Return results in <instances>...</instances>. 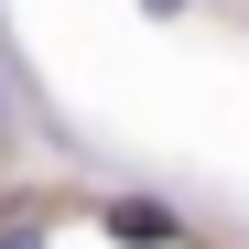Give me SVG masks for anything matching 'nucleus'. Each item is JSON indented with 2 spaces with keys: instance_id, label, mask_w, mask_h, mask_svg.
<instances>
[{
  "instance_id": "1",
  "label": "nucleus",
  "mask_w": 249,
  "mask_h": 249,
  "mask_svg": "<svg viewBox=\"0 0 249 249\" xmlns=\"http://www.w3.org/2000/svg\"><path fill=\"white\" fill-rule=\"evenodd\" d=\"M98 217H108L119 238H130V249H162V238H184V228H174V206H152V195H108Z\"/></svg>"
},
{
  "instance_id": "2",
  "label": "nucleus",
  "mask_w": 249,
  "mask_h": 249,
  "mask_svg": "<svg viewBox=\"0 0 249 249\" xmlns=\"http://www.w3.org/2000/svg\"><path fill=\"white\" fill-rule=\"evenodd\" d=\"M0 249H44V217H0Z\"/></svg>"
},
{
  "instance_id": "3",
  "label": "nucleus",
  "mask_w": 249,
  "mask_h": 249,
  "mask_svg": "<svg viewBox=\"0 0 249 249\" xmlns=\"http://www.w3.org/2000/svg\"><path fill=\"white\" fill-rule=\"evenodd\" d=\"M141 11H184V0H141Z\"/></svg>"
}]
</instances>
